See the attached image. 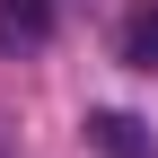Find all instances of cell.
<instances>
[{
	"label": "cell",
	"mask_w": 158,
	"mask_h": 158,
	"mask_svg": "<svg viewBox=\"0 0 158 158\" xmlns=\"http://www.w3.org/2000/svg\"><path fill=\"white\" fill-rule=\"evenodd\" d=\"M88 149L97 158H158V141L132 123V114H88Z\"/></svg>",
	"instance_id": "1"
},
{
	"label": "cell",
	"mask_w": 158,
	"mask_h": 158,
	"mask_svg": "<svg viewBox=\"0 0 158 158\" xmlns=\"http://www.w3.org/2000/svg\"><path fill=\"white\" fill-rule=\"evenodd\" d=\"M53 35V0H0V53H27Z\"/></svg>",
	"instance_id": "2"
},
{
	"label": "cell",
	"mask_w": 158,
	"mask_h": 158,
	"mask_svg": "<svg viewBox=\"0 0 158 158\" xmlns=\"http://www.w3.org/2000/svg\"><path fill=\"white\" fill-rule=\"evenodd\" d=\"M123 62L158 79V9H141V18H132V27H123Z\"/></svg>",
	"instance_id": "3"
},
{
	"label": "cell",
	"mask_w": 158,
	"mask_h": 158,
	"mask_svg": "<svg viewBox=\"0 0 158 158\" xmlns=\"http://www.w3.org/2000/svg\"><path fill=\"white\" fill-rule=\"evenodd\" d=\"M0 158H9V149H0Z\"/></svg>",
	"instance_id": "4"
}]
</instances>
